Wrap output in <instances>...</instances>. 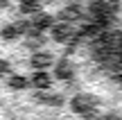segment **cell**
I'll return each mask as SVG.
<instances>
[{
  "mask_svg": "<svg viewBox=\"0 0 122 120\" xmlns=\"http://www.w3.org/2000/svg\"><path fill=\"white\" fill-rule=\"evenodd\" d=\"M88 45L102 68L122 82V0L104 2Z\"/></svg>",
  "mask_w": 122,
  "mask_h": 120,
  "instance_id": "6da1fadb",
  "label": "cell"
}]
</instances>
